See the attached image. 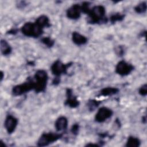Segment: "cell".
Returning a JSON list of instances; mask_svg holds the SVG:
<instances>
[{"instance_id": "obj_17", "label": "cell", "mask_w": 147, "mask_h": 147, "mask_svg": "<svg viewBox=\"0 0 147 147\" xmlns=\"http://www.w3.org/2000/svg\"><path fill=\"white\" fill-rule=\"evenodd\" d=\"M141 145V141L137 137L134 136H129L126 143L127 147H138Z\"/></svg>"}, {"instance_id": "obj_7", "label": "cell", "mask_w": 147, "mask_h": 147, "mask_svg": "<svg viewBox=\"0 0 147 147\" xmlns=\"http://www.w3.org/2000/svg\"><path fill=\"white\" fill-rule=\"evenodd\" d=\"M134 70V66L125 61L121 60L115 66V72L121 76H125L129 75Z\"/></svg>"}, {"instance_id": "obj_16", "label": "cell", "mask_w": 147, "mask_h": 147, "mask_svg": "<svg viewBox=\"0 0 147 147\" xmlns=\"http://www.w3.org/2000/svg\"><path fill=\"white\" fill-rule=\"evenodd\" d=\"M0 47H1V52L2 54L4 56L9 55L12 51L11 47L5 40H1Z\"/></svg>"}, {"instance_id": "obj_1", "label": "cell", "mask_w": 147, "mask_h": 147, "mask_svg": "<svg viewBox=\"0 0 147 147\" xmlns=\"http://www.w3.org/2000/svg\"><path fill=\"white\" fill-rule=\"evenodd\" d=\"M106 10L102 5H96L91 9L87 14L88 16V22L91 24L106 23L107 19L105 17Z\"/></svg>"}, {"instance_id": "obj_20", "label": "cell", "mask_w": 147, "mask_h": 147, "mask_svg": "<svg viewBox=\"0 0 147 147\" xmlns=\"http://www.w3.org/2000/svg\"><path fill=\"white\" fill-rule=\"evenodd\" d=\"M125 17V15L121 13H115L113 14L110 18V21L112 24H114L117 21H121L123 20Z\"/></svg>"}, {"instance_id": "obj_25", "label": "cell", "mask_w": 147, "mask_h": 147, "mask_svg": "<svg viewBox=\"0 0 147 147\" xmlns=\"http://www.w3.org/2000/svg\"><path fill=\"white\" fill-rule=\"evenodd\" d=\"M60 82V79L59 77L58 76H55V78L53 79V81H52V84L55 86H57L59 84V83Z\"/></svg>"}, {"instance_id": "obj_27", "label": "cell", "mask_w": 147, "mask_h": 147, "mask_svg": "<svg viewBox=\"0 0 147 147\" xmlns=\"http://www.w3.org/2000/svg\"><path fill=\"white\" fill-rule=\"evenodd\" d=\"M16 33H17V30H15V29H11V30H9L8 32L9 34H14Z\"/></svg>"}, {"instance_id": "obj_28", "label": "cell", "mask_w": 147, "mask_h": 147, "mask_svg": "<svg viewBox=\"0 0 147 147\" xmlns=\"http://www.w3.org/2000/svg\"><path fill=\"white\" fill-rule=\"evenodd\" d=\"M1 81H2L3 78V72L2 71H1Z\"/></svg>"}, {"instance_id": "obj_9", "label": "cell", "mask_w": 147, "mask_h": 147, "mask_svg": "<svg viewBox=\"0 0 147 147\" xmlns=\"http://www.w3.org/2000/svg\"><path fill=\"white\" fill-rule=\"evenodd\" d=\"M18 123V120L14 116L9 114L6 116L5 122L4 126L8 134H12L14 132Z\"/></svg>"}, {"instance_id": "obj_14", "label": "cell", "mask_w": 147, "mask_h": 147, "mask_svg": "<svg viewBox=\"0 0 147 147\" xmlns=\"http://www.w3.org/2000/svg\"><path fill=\"white\" fill-rule=\"evenodd\" d=\"M119 89L117 87H105L100 91L98 94V96H111L117 94L119 92Z\"/></svg>"}, {"instance_id": "obj_13", "label": "cell", "mask_w": 147, "mask_h": 147, "mask_svg": "<svg viewBox=\"0 0 147 147\" xmlns=\"http://www.w3.org/2000/svg\"><path fill=\"white\" fill-rule=\"evenodd\" d=\"M68 126V119L64 116L59 117L55 123V127L57 131L65 130Z\"/></svg>"}, {"instance_id": "obj_26", "label": "cell", "mask_w": 147, "mask_h": 147, "mask_svg": "<svg viewBox=\"0 0 147 147\" xmlns=\"http://www.w3.org/2000/svg\"><path fill=\"white\" fill-rule=\"evenodd\" d=\"M86 146H99L100 145L97 144H91V143H90V144H87Z\"/></svg>"}, {"instance_id": "obj_10", "label": "cell", "mask_w": 147, "mask_h": 147, "mask_svg": "<svg viewBox=\"0 0 147 147\" xmlns=\"http://www.w3.org/2000/svg\"><path fill=\"white\" fill-rule=\"evenodd\" d=\"M67 99L64 102V105L71 108H76L79 106L80 103L77 97L73 94V91L71 88L66 90Z\"/></svg>"}, {"instance_id": "obj_12", "label": "cell", "mask_w": 147, "mask_h": 147, "mask_svg": "<svg viewBox=\"0 0 147 147\" xmlns=\"http://www.w3.org/2000/svg\"><path fill=\"white\" fill-rule=\"evenodd\" d=\"M72 40L77 45H83L87 42V38L77 32H74L72 34Z\"/></svg>"}, {"instance_id": "obj_19", "label": "cell", "mask_w": 147, "mask_h": 147, "mask_svg": "<svg viewBox=\"0 0 147 147\" xmlns=\"http://www.w3.org/2000/svg\"><path fill=\"white\" fill-rule=\"evenodd\" d=\"M134 10L136 13L139 14L144 13L146 10V3L145 2H142L134 7Z\"/></svg>"}, {"instance_id": "obj_24", "label": "cell", "mask_w": 147, "mask_h": 147, "mask_svg": "<svg viewBox=\"0 0 147 147\" xmlns=\"http://www.w3.org/2000/svg\"><path fill=\"white\" fill-rule=\"evenodd\" d=\"M115 51H116L117 54L118 56H122L123 55L124 52H125L123 48L122 47H121V46H118V47L117 48Z\"/></svg>"}, {"instance_id": "obj_4", "label": "cell", "mask_w": 147, "mask_h": 147, "mask_svg": "<svg viewBox=\"0 0 147 147\" xmlns=\"http://www.w3.org/2000/svg\"><path fill=\"white\" fill-rule=\"evenodd\" d=\"M63 135V133L53 132L42 133L37 142V145L38 146H48L60 139Z\"/></svg>"}, {"instance_id": "obj_22", "label": "cell", "mask_w": 147, "mask_h": 147, "mask_svg": "<svg viewBox=\"0 0 147 147\" xmlns=\"http://www.w3.org/2000/svg\"><path fill=\"white\" fill-rule=\"evenodd\" d=\"M138 93L143 96H145L147 94V85L144 84L138 90Z\"/></svg>"}, {"instance_id": "obj_23", "label": "cell", "mask_w": 147, "mask_h": 147, "mask_svg": "<svg viewBox=\"0 0 147 147\" xmlns=\"http://www.w3.org/2000/svg\"><path fill=\"white\" fill-rule=\"evenodd\" d=\"M79 131V125L78 123H75L72 125L71 129V132L75 136L78 134Z\"/></svg>"}, {"instance_id": "obj_21", "label": "cell", "mask_w": 147, "mask_h": 147, "mask_svg": "<svg viewBox=\"0 0 147 147\" xmlns=\"http://www.w3.org/2000/svg\"><path fill=\"white\" fill-rule=\"evenodd\" d=\"M41 41L48 48L52 47L55 44V41L49 37H42L41 40Z\"/></svg>"}, {"instance_id": "obj_6", "label": "cell", "mask_w": 147, "mask_h": 147, "mask_svg": "<svg viewBox=\"0 0 147 147\" xmlns=\"http://www.w3.org/2000/svg\"><path fill=\"white\" fill-rule=\"evenodd\" d=\"M72 65V63L64 64L60 60L55 61L51 67V70L52 74L55 76L60 77L62 74H66L68 68Z\"/></svg>"}, {"instance_id": "obj_5", "label": "cell", "mask_w": 147, "mask_h": 147, "mask_svg": "<svg viewBox=\"0 0 147 147\" xmlns=\"http://www.w3.org/2000/svg\"><path fill=\"white\" fill-rule=\"evenodd\" d=\"M32 90H34V80L28 78L25 82L14 86L12 88V94L14 96H20Z\"/></svg>"}, {"instance_id": "obj_11", "label": "cell", "mask_w": 147, "mask_h": 147, "mask_svg": "<svg viewBox=\"0 0 147 147\" xmlns=\"http://www.w3.org/2000/svg\"><path fill=\"white\" fill-rule=\"evenodd\" d=\"M82 12L81 6L79 4H74L67 9L66 15L71 20H77L80 18Z\"/></svg>"}, {"instance_id": "obj_18", "label": "cell", "mask_w": 147, "mask_h": 147, "mask_svg": "<svg viewBox=\"0 0 147 147\" xmlns=\"http://www.w3.org/2000/svg\"><path fill=\"white\" fill-rule=\"evenodd\" d=\"M101 103V102L100 100H96L95 99H90L88 101L87 106L88 107V109L90 111H92L95 110Z\"/></svg>"}, {"instance_id": "obj_3", "label": "cell", "mask_w": 147, "mask_h": 147, "mask_svg": "<svg viewBox=\"0 0 147 147\" xmlns=\"http://www.w3.org/2000/svg\"><path fill=\"white\" fill-rule=\"evenodd\" d=\"M22 33L27 37L37 38L43 33V28L34 22H26L21 27Z\"/></svg>"}, {"instance_id": "obj_15", "label": "cell", "mask_w": 147, "mask_h": 147, "mask_svg": "<svg viewBox=\"0 0 147 147\" xmlns=\"http://www.w3.org/2000/svg\"><path fill=\"white\" fill-rule=\"evenodd\" d=\"M35 22L38 26H40V27H41L43 29L44 28H48L51 26L49 19L45 15H42V16H40V17H38L36 19Z\"/></svg>"}, {"instance_id": "obj_2", "label": "cell", "mask_w": 147, "mask_h": 147, "mask_svg": "<svg viewBox=\"0 0 147 147\" xmlns=\"http://www.w3.org/2000/svg\"><path fill=\"white\" fill-rule=\"evenodd\" d=\"M34 90L36 92H44L47 87L48 76L44 69L37 70L34 76Z\"/></svg>"}, {"instance_id": "obj_8", "label": "cell", "mask_w": 147, "mask_h": 147, "mask_svg": "<svg viewBox=\"0 0 147 147\" xmlns=\"http://www.w3.org/2000/svg\"><path fill=\"white\" fill-rule=\"evenodd\" d=\"M113 114V112L111 109L106 107H102L98 110L95 116V121L99 123L103 122L110 118Z\"/></svg>"}]
</instances>
